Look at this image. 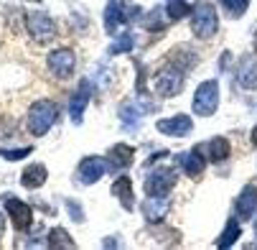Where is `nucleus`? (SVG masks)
I'll use <instances>...</instances> for the list:
<instances>
[{"label": "nucleus", "instance_id": "31", "mask_svg": "<svg viewBox=\"0 0 257 250\" xmlns=\"http://www.w3.org/2000/svg\"><path fill=\"white\" fill-rule=\"evenodd\" d=\"M254 235H257V220H254ZM252 247H257V242H254V245H252Z\"/></svg>", "mask_w": 257, "mask_h": 250}, {"label": "nucleus", "instance_id": "28", "mask_svg": "<svg viewBox=\"0 0 257 250\" xmlns=\"http://www.w3.org/2000/svg\"><path fill=\"white\" fill-rule=\"evenodd\" d=\"M66 209L71 212V220H74V222H82V220H84V214H82V207H79L77 202L66 199Z\"/></svg>", "mask_w": 257, "mask_h": 250}, {"label": "nucleus", "instance_id": "2", "mask_svg": "<svg viewBox=\"0 0 257 250\" xmlns=\"http://www.w3.org/2000/svg\"><path fill=\"white\" fill-rule=\"evenodd\" d=\"M219 28L216 11L209 0H196L191 8V31L196 33V39H211Z\"/></svg>", "mask_w": 257, "mask_h": 250}, {"label": "nucleus", "instance_id": "15", "mask_svg": "<svg viewBox=\"0 0 257 250\" xmlns=\"http://www.w3.org/2000/svg\"><path fill=\"white\" fill-rule=\"evenodd\" d=\"M199 151L201 148H194V151H183V153H178L176 156V161H178V166L186 171L189 176H201L204 174V169H206V158L204 156H199Z\"/></svg>", "mask_w": 257, "mask_h": 250}, {"label": "nucleus", "instance_id": "9", "mask_svg": "<svg viewBox=\"0 0 257 250\" xmlns=\"http://www.w3.org/2000/svg\"><path fill=\"white\" fill-rule=\"evenodd\" d=\"M130 8H127L125 0H109V3H107V8H104V28H107L109 36H115V31L120 28V23H127L133 18V13H127Z\"/></svg>", "mask_w": 257, "mask_h": 250}, {"label": "nucleus", "instance_id": "12", "mask_svg": "<svg viewBox=\"0 0 257 250\" xmlns=\"http://www.w3.org/2000/svg\"><path fill=\"white\" fill-rule=\"evenodd\" d=\"M156 128L166 135H173V138H183L194 130V120L189 115H173V118H163L156 123Z\"/></svg>", "mask_w": 257, "mask_h": 250}, {"label": "nucleus", "instance_id": "4", "mask_svg": "<svg viewBox=\"0 0 257 250\" xmlns=\"http://www.w3.org/2000/svg\"><path fill=\"white\" fill-rule=\"evenodd\" d=\"M194 115H201V118H209L216 113L219 107V82L216 79H206L196 87L194 92Z\"/></svg>", "mask_w": 257, "mask_h": 250}, {"label": "nucleus", "instance_id": "13", "mask_svg": "<svg viewBox=\"0 0 257 250\" xmlns=\"http://www.w3.org/2000/svg\"><path fill=\"white\" fill-rule=\"evenodd\" d=\"M234 212H237L239 220L254 217V214H257V187L247 184V187L239 192V197L234 199Z\"/></svg>", "mask_w": 257, "mask_h": 250}, {"label": "nucleus", "instance_id": "30", "mask_svg": "<svg viewBox=\"0 0 257 250\" xmlns=\"http://www.w3.org/2000/svg\"><path fill=\"white\" fill-rule=\"evenodd\" d=\"M252 143H254V146H257V128L252 130Z\"/></svg>", "mask_w": 257, "mask_h": 250}, {"label": "nucleus", "instance_id": "7", "mask_svg": "<svg viewBox=\"0 0 257 250\" xmlns=\"http://www.w3.org/2000/svg\"><path fill=\"white\" fill-rule=\"evenodd\" d=\"M0 199H3V204H6V212H8L13 227L18 232H28L31 225H33V209L26 202H21L18 197H13V194H3Z\"/></svg>", "mask_w": 257, "mask_h": 250}, {"label": "nucleus", "instance_id": "29", "mask_svg": "<svg viewBox=\"0 0 257 250\" xmlns=\"http://www.w3.org/2000/svg\"><path fill=\"white\" fill-rule=\"evenodd\" d=\"M3 232H6V217L0 214V237H3Z\"/></svg>", "mask_w": 257, "mask_h": 250}, {"label": "nucleus", "instance_id": "17", "mask_svg": "<svg viewBox=\"0 0 257 250\" xmlns=\"http://www.w3.org/2000/svg\"><path fill=\"white\" fill-rule=\"evenodd\" d=\"M171 209V199L166 197H148L143 204V212H145V220L148 222H161Z\"/></svg>", "mask_w": 257, "mask_h": 250}, {"label": "nucleus", "instance_id": "19", "mask_svg": "<svg viewBox=\"0 0 257 250\" xmlns=\"http://www.w3.org/2000/svg\"><path fill=\"white\" fill-rule=\"evenodd\" d=\"M112 197L120 199V204L130 212L135 207V199H133V184H130V179L127 176H120L117 182L112 184Z\"/></svg>", "mask_w": 257, "mask_h": 250}, {"label": "nucleus", "instance_id": "18", "mask_svg": "<svg viewBox=\"0 0 257 250\" xmlns=\"http://www.w3.org/2000/svg\"><path fill=\"white\" fill-rule=\"evenodd\" d=\"M46 179H49V171H46L44 163H31V166H26V171L21 174V184H23L26 189H39V187L46 184Z\"/></svg>", "mask_w": 257, "mask_h": 250}, {"label": "nucleus", "instance_id": "21", "mask_svg": "<svg viewBox=\"0 0 257 250\" xmlns=\"http://www.w3.org/2000/svg\"><path fill=\"white\" fill-rule=\"evenodd\" d=\"M46 245L51 247V250H64V247H77V242L71 240V235L64 230V227H54L51 232H49V237H46Z\"/></svg>", "mask_w": 257, "mask_h": 250}, {"label": "nucleus", "instance_id": "3", "mask_svg": "<svg viewBox=\"0 0 257 250\" xmlns=\"http://www.w3.org/2000/svg\"><path fill=\"white\" fill-rule=\"evenodd\" d=\"M176 169L173 166H156L145 176V194L148 197H166L176 187Z\"/></svg>", "mask_w": 257, "mask_h": 250}, {"label": "nucleus", "instance_id": "8", "mask_svg": "<svg viewBox=\"0 0 257 250\" xmlns=\"http://www.w3.org/2000/svg\"><path fill=\"white\" fill-rule=\"evenodd\" d=\"M49 69H51V74L59 77V79H69L71 74H74V66H77V56L71 49H56L49 54L46 59Z\"/></svg>", "mask_w": 257, "mask_h": 250}, {"label": "nucleus", "instance_id": "14", "mask_svg": "<svg viewBox=\"0 0 257 250\" xmlns=\"http://www.w3.org/2000/svg\"><path fill=\"white\" fill-rule=\"evenodd\" d=\"M133 156H135V148L127 146V143H117L107 151V166L115 169V171H122L133 163Z\"/></svg>", "mask_w": 257, "mask_h": 250}, {"label": "nucleus", "instance_id": "24", "mask_svg": "<svg viewBox=\"0 0 257 250\" xmlns=\"http://www.w3.org/2000/svg\"><path fill=\"white\" fill-rule=\"evenodd\" d=\"M222 6L229 11L232 18H242L244 11H247V6H249V0H222Z\"/></svg>", "mask_w": 257, "mask_h": 250}, {"label": "nucleus", "instance_id": "23", "mask_svg": "<svg viewBox=\"0 0 257 250\" xmlns=\"http://www.w3.org/2000/svg\"><path fill=\"white\" fill-rule=\"evenodd\" d=\"M166 16H168V21H178V18H183L186 13H191V8L186 6V0H166Z\"/></svg>", "mask_w": 257, "mask_h": 250}, {"label": "nucleus", "instance_id": "20", "mask_svg": "<svg viewBox=\"0 0 257 250\" xmlns=\"http://www.w3.org/2000/svg\"><path fill=\"white\" fill-rule=\"evenodd\" d=\"M206 151H209V161H211V163H222V161L229 158L232 146H229V140H227V138L216 135V138L209 143V146H206Z\"/></svg>", "mask_w": 257, "mask_h": 250}, {"label": "nucleus", "instance_id": "27", "mask_svg": "<svg viewBox=\"0 0 257 250\" xmlns=\"http://www.w3.org/2000/svg\"><path fill=\"white\" fill-rule=\"evenodd\" d=\"M130 49H133V36H130V33H125L122 39H120V41H117L112 49H109L107 54H109V56H117V54H122V51H130Z\"/></svg>", "mask_w": 257, "mask_h": 250}, {"label": "nucleus", "instance_id": "1", "mask_svg": "<svg viewBox=\"0 0 257 250\" xmlns=\"http://www.w3.org/2000/svg\"><path fill=\"white\" fill-rule=\"evenodd\" d=\"M59 120V105L54 100H36L31 107H28V130L33 135H46L54 123Z\"/></svg>", "mask_w": 257, "mask_h": 250}, {"label": "nucleus", "instance_id": "10", "mask_svg": "<svg viewBox=\"0 0 257 250\" xmlns=\"http://www.w3.org/2000/svg\"><path fill=\"white\" fill-rule=\"evenodd\" d=\"M104 171H107V163H104V158H99V156H87V158L79 163V169H77L79 184H84V187H92V184H97L99 179L104 176Z\"/></svg>", "mask_w": 257, "mask_h": 250}, {"label": "nucleus", "instance_id": "26", "mask_svg": "<svg viewBox=\"0 0 257 250\" xmlns=\"http://www.w3.org/2000/svg\"><path fill=\"white\" fill-rule=\"evenodd\" d=\"M122 123L127 125V128H135L138 125V120H140V115H138V110H135V107L133 105H122Z\"/></svg>", "mask_w": 257, "mask_h": 250}, {"label": "nucleus", "instance_id": "22", "mask_svg": "<svg viewBox=\"0 0 257 250\" xmlns=\"http://www.w3.org/2000/svg\"><path fill=\"white\" fill-rule=\"evenodd\" d=\"M237 237H239V222L237 220H229L227 222V227H224V232L216 237V247H229V245H234L237 242Z\"/></svg>", "mask_w": 257, "mask_h": 250}, {"label": "nucleus", "instance_id": "32", "mask_svg": "<svg viewBox=\"0 0 257 250\" xmlns=\"http://www.w3.org/2000/svg\"><path fill=\"white\" fill-rule=\"evenodd\" d=\"M254 49H257V31H254Z\"/></svg>", "mask_w": 257, "mask_h": 250}, {"label": "nucleus", "instance_id": "25", "mask_svg": "<svg viewBox=\"0 0 257 250\" xmlns=\"http://www.w3.org/2000/svg\"><path fill=\"white\" fill-rule=\"evenodd\" d=\"M28 153H33L31 146H26V148H0V156L8 158V161H21V158H26Z\"/></svg>", "mask_w": 257, "mask_h": 250}, {"label": "nucleus", "instance_id": "6", "mask_svg": "<svg viewBox=\"0 0 257 250\" xmlns=\"http://www.w3.org/2000/svg\"><path fill=\"white\" fill-rule=\"evenodd\" d=\"M183 71H186V69H181L178 64L168 61V66H163L158 74H156V92L161 97H176V95H181V90H183Z\"/></svg>", "mask_w": 257, "mask_h": 250}, {"label": "nucleus", "instance_id": "11", "mask_svg": "<svg viewBox=\"0 0 257 250\" xmlns=\"http://www.w3.org/2000/svg\"><path fill=\"white\" fill-rule=\"evenodd\" d=\"M89 97H92V85H89L87 79H82L79 87H77V92L71 95V100H69V118H71V123H74V125L82 123Z\"/></svg>", "mask_w": 257, "mask_h": 250}, {"label": "nucleus", "instance_id": "16", "mask_svg": "<svg viewBox=\"0 0 257 250\" xmlns=\"http://www.w3.org/2000/svg\"><path fill=\"white\" fill-rule=\"evenodd\" d=\"M237 79L244 90H257V56H244L237 66Z\"/></svg>", "mask_w": 257, "mask_h": 250}, {"label": "nucleus", "instance_id": "33", "mask_svg": "<svg viewBox=\"0 0 257 250\" xmlns=\"http://www.w3.org/2000/svg\"><path fill=\"white\" fill-rule=\"evenodd\" d=\"M31 3H39V0H31Z\"/></svg>", "mask_w": 257, "mask_h": 250}, {"label": "nucleus", "instance_id": "5", "mask_svg": "<svg viewBox=\"0 0 257 250\" xmlns=\"http://www.w3.org/2000/svg\"><path fill=\"white\" fill-rule=\"evenodd\" d=\"M26 28L31 33V39L39 44V46H46L56 39V23L54 18H49L46 13H26Z\"/></svg>", "mask_w": 257, "mask_h": 250}]
</instances>
